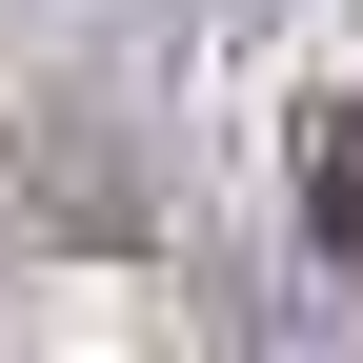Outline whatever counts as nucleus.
Instances as JSON below:
<instances>
[{
	"mask_svg": "<svg viewBox=\"0 0 363 363\" xmlns=\"http://www.w3.org/2000/svg\"><path fill=\"white\" fill-rule=\"evenodd\" d=\"M303 222H323V242H363V101L303 121Z\"/></svg>",
	"mask_w": 363,
	"mask_h": 363,
	"instance_id": "obj_1",
	"label": "nucleus"
}]
</instances>
